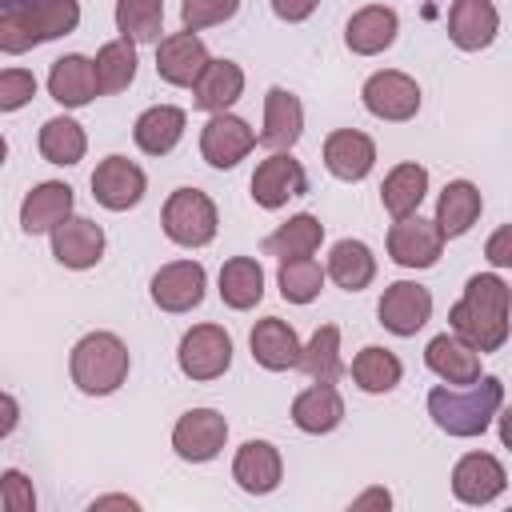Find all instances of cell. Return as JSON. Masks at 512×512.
I'll return each instance as SVG.
<instances>
[{
  "instance_id": "obj_1",
  "label": "cell",
  "mask_w": 512,
  "mask_h": 512,
  "mask_svg": "<svg viewBox=\"0 0 512 512\" xmlns=\"http://www.w3.org/2000/svg\"><path fill=\"white\" fill-rule=\"evenodd\" d=\"M508 304H512L508 284L496 272H476L468 276L464 296L452 304L448 324L464 344H472L484 356L508 340Z\"/></svg>"
},
{
  "instance_id": "obj_2",
  "label": "cell",
  "mask_w": 512,
  "mask_h": 512,
  "mask_svg": "<svg viewBox=\"0 0 512 512\" xmlns=\"http://www.w3.org/2000/svg\"><path fill=\"white\" fill-rule=\"evenodd\" d=\"M504 404V384L496 376H480L472 384H440L428 392V416L448 436H480Z\"/></svg>"
},
{
  "instance_id": "obj_3",
  "label": "cell",
  "mask_w": 512,
  "mask_h": 512,
  "mask_svg": "<svg viewBox=\"0 0 512 512\" xmlns=\"http://www.w3.org/2000/svg\"><path fill=\"white\" fill-rule=\"evenodd\" d=\"M80 24L76 0H36L20 8H0V52L16 56L56 36H68Z\"/></svg>"
},
{
  "instance_id": "obj_4",
  "label": "cell",
  "mask_w": 512,
  "mask_h": 512,
  "mask_svg": "<svg viewBox=\"0 0 512 512\" xmlns=\"http://www.w3.org/2000/svg\"><path fill=\"white\" fill-rule=\"evenodd\" d=\"M72 384L88 396H108L128 380V348L112 332H88L72 348Z\"/></svg>"
},
{
  "instance_id": "obj_5",
  "label": "cell",
  "mask_w": 512,
  "mask_h": 512,
  "mask_svg": "<svg viewBox=\"0 0 512 512\" xmlns=\"http://www.w3.org/2000/svg\"><path fill=\"white\" fill-rule=\"evenodd\" d=\"M160 220H164L168 240L180 244V248H204V244H212L216 224H220L212 196L200 192V188H176L164 200V216Z\"/></svg>"
},
{
  "instance_id": "obj_6",
  "label": "cell",
  "mask_w": 512,
  "mask_h": 512,
  "mask_svg": "<svg viewBox=\"0 0 512 512\" xmlns=\"http://www.w3.org/2000/svg\"><path fill=\"white\" fill-rule=\"evenodd\" d=\"M176 360L188 380H216L232 364V336L220 324H196L184 332Z\"/></svg>"
},
{
  "instance_id": "obj_7",
  "label": "cell",
  "mask_w": 512,
  "mask_h": 512,
  "mask_svg": "<svg viewBox=\"0 0 512 512\" xmlns=\"http://www.w3.org/2000/svg\"><path fill=\"white\" fill-rule=\"evenodd\" d=\"M444 232L436 220H424L420 212L412 216H400L392 228H388V256L400 264V268H432L444 252Z\"/></svg>"
},
{
  "instance_id": "obj_8",
  "label": "cell",
  "mask_w": 512,
  "mask_h": 512,
  "mask_svg": "<svg viewBox=\"0 0 512 512\" xmlns=\"http://www.w3.org/2000/svg\"><path fill=\"white\" fill-rule=\"evenodd\" d=\"M360 96H364V108H368L376 120L400 124V120H412V116L420 112V84H416L408 72H396V68L368 76Z\"/></svg>"
},
{
  "instance_id": "obj_9",
  "label": "cell",
  "mask_w": 512,
  "mask_h": 512,
  "mask_svg": "<svg viewBox=\"0 0 512 512\" xmlns=\"http://www.w3.org/2000/svg\"><path fill=\"white\" fill-rule=\"evenodd\" d=\"M380 324L392 336H416L432 320V292L416 280H396L380 296Z\"/></svg>"
},
{
  "instance_id": "obj_10",
  "label": "cell",
  "mask_w": 512,
  "mask_h": 512,
  "mask_svg": "<svg viewBox=\"0 0 512 512\" xmlns=\"http://www.w3.org/2000/svg\"><path fill=\"white\" fill-rule=\"evenodd\" d=\"M228 440V420L216 412V408H192L176 420L172 428V448L180 460H192V464H204L212 460Z\"/></svg>"
},
{
  "instance_id": "obj_11",
  "label": "cell",
  "mask_w": 512,
  "mask_h": 512,
  "mask_svg": "<svg viewBox=\"0 0 512 512\" xmlns=\"http://www.w3.org/2000/svg\"><path fill=\"white\" fill-rule=\"evenodd\" d=\"M208 68V48L196 32H172L156 44V76L176 88H192Z\"/></svg>"
},
{
  "instance_id": "obj_12",
  "label": "cell",
  "mask_w": 512,
  "mask_h": 512,
  "mask_svg": "<svg viewBox=\"0 0 512 512\" xmlns=\"http://www.w3.org/2000/svg\"><path fill=\"white\" fill-rule=\"evenodd\" d=\"M304 192H308V176L300 160H292V152H272L252 172V200L260 208H284L292 196H304Z\"/></svg>"
},
{
  "instance_id": "obj_13",
  "label": "cell",
  "mask_w": 512,
  "mask_h": 512,
  "mask_svg": "<svg viewBox=\"0 0 512 512\" xmlns=\"http://www.w3.org/2000/svg\"><path fill=\"white\" fill-rule=\"evenodd\" d=\"M252 148H256V132L232 112H212V120L200 132V152L212 168H236Z\"/></svg>"
},
{
  "instance_id": "obj_14",
  "label": "cell",
  "mask_w": 512,
  "mask_h": 512,
  "mask_svg": "<svg viewBox=\"0 0 512 512\" xmlns=\"http://www.w3.org/2000/svg\"><path fill=\"white\" fill-rule=\"evenodd\" d=\"M144 188H148V180H144V172H140L128 156H108V160H100L96 172H92V196H96L104 208H112V212L136 208V204L144 200Z\"/></svg>"
},
{
  "instance_id": "obj_15",
  "label": "cell",
  "mask_w": 512,
  "mask_h": 512,
  "mask_svg": "<svg viewBox=\"0 0 512 512\" xmlns=\"http://www.w3.org/2000/svg\"><path fill=\"white\" fill-rule=\"evenodd\" d=\"M204 264L200 260H172L152 276V300L164 312H192L204 300Z\"/></svg>"
},
{
  "instance_id": "obj_16",
  "label": "cell",
  "mask_w": 512,
  "mask_h": 512,
  "mask_svg": "<svg viewBox=\"0 0 512 512\" xmlns=\"http://www.w3.org/2000/svg\"><path fill=\"white\" fill-rule=\"evenodd\" d=\"M504 484H508L504 464L488 452H468L452 468V492L460 504H492L504 492Z\"/></svg>"
},
{
  "instance_id": "obj_17",
  "label": "cell",
  "mask_w": 512,
  "mask_h": 512,
  "mask_svg": "<svg viewBox=\"0 0 512 512\" xmlns=\"http://www.w3.org/2000/svg\"><path fill=\"white\" fill-rule=\"evenodd\" d=\"M52 256L64 268H92L104 256V228L84 216H68L60 228H52Z\"/></svg>"
},
{
  "instance_id": "obj_18",
  "label": "cell",
  "mask_w": 512,
  "mask_h": 512,
  "mask_svg": "<svg viewBox=\"0 0 512 512\" xmlns=\"http://www.w3.org/2000/svg\"><path fill=\"white\" fill-rule=\"evenodd\" d=\"M324 164L336 180H348V184L364 180L376 164V144H372V136H364L356 128H336L324 140Z\"/></svg>"
},
{
  "instance_id": "obj_19",
  "label": "cell",
  "mask_w": 512,
  "mask_h": 512,
  "mask_svg": "<svg viewBox=\"0 0 512 512\" xmlns=\"http://www.w3.org/2000/svg\"><path fill=\"white\" fill-rule=\"evenodd\" d=\"M304 132V104L288 92V88H268L264 96V128H260V144L272 152H288Z\"/></svg>"
},
{
  "instance_id": "obj_20",
  "label": "cell",
  "mask_w": 512,
  "mask_h": 512,
  "mask_svg": "<svg viewBox=\"0 0 512 512\" xmlns=\"http://www.w3.org/2000/svg\"><path fill=\"white\" fill-rule=\"evenodd\" d=\"M72 204H76V196H72L68 184L44 180V184H36V188L24 196V204H20V228H24L28 236L52 232V228H60V224L72 216Z\"/></svg>"
},
{
  "instance_id": "obj_21",
  "label": "cell",
  "mask_w": 512,
  "mask_h": 512,
  "mask_svg": "<svg viewBox=\"0 0 512 512\" xmlns=\"http://www.w3.org/2000/svg\"><path fill=\"white\" fill-rule=\"evenodd\" d=\"M248 344H252V360L264 364L268 372L296 368V364H300V352H304L300 340H296V328H292L288 320H280V316H264V320H256Z\"/></svg>"
},
{
  "instance_id": "obj_22",
  "label": "cell",
  "mask_w": 512,
  "mask_h": 512,
  "mask_svg": "<svg viewBox=\"0 0 512 512\" xmlns=\"http://www.w3.org/2000/svg\"><path fill=\"white\" fill-rule=\"evenodd\" d=\"M280 476H284V460H280L276 444H268V440H248V444H240V452H236V460H232V480H236L244 492L268 496V492L280 484Z\"/></svg>"
},
{
  "instance_id": "obj_23",
  "label": "cell",
  "mask_w": 512,
  "mask_h": 512,
  "mask_svg": "<svg viewBox=\"0 0 512 512\" xmlns=\"http://www.w3.org/2000/svg\"><path fill=\"white\" fill-rule=\"evenodd\" d=\"M496 28H500V16H496L492 0H452L448 36H452L456 48L480 52V48H488L496 40Z\"/></svg>"
},
{
  "instance_id": "obj_24",
  "label": "cell",
  "mask_w": 512,
  "mask_h": 512,
  "mask_svg": "<svg viewBox=\"0 0 512 512\" xmlns=\"http://www.w3.org/2000/svg\"><path fill=\"white\" fill-rule=\"evenodd\" d=\"M48 92H52V100L64 104V108H84V104H92V96L100 92L96 64H92L88 56H80V52L60 56V60L52 64V72H48Z\"/></svg>"
},
{
  "instance_id": "obj_25",
  "label": "cell",
  "mask_w": 512,
  "mask_h": 512,
  "mask_svg": "<svg viewBox=\"0 0 512 512\" xmlns=\"http://www.w3.org/2000/svg\"><path fill=\"white\" fill-rule=\"evenodd\" d=\"M184 124H188L184 108H176V104H152V108H144V112L136 116L132 140H136V148L148 152V156H168V152L180 144Z\"/></svg>"
},
{
  "instance_id": "obj_26",
  "label": "cell",
  "mask_w": 512,
  "mask_h": 512,
  "mask_svg": "<svg viewBox=\"0 0 512 512\" xmlns=\"http://www.w3.org/2000/svg\"><path fill=\"white\" fill-rule=\"evenodd\" d=\"M424 360H428V368L444 384H472V380H480V352L472 344H464L456 332L432 336L428 348H424Z\"/></svg>"
},
{
  "instance_id": "obj_27",
  "label": "cell",
  "mask_w": 512,
  "mask_h": 512,
  "mask_svg": "<svg viewBox=\"0 0 512 512\" xmlns=\"http://www.w3.org/2000/svg\"><path fill=\"white\" fill-rule=\"evenodd\" d=\"M344 420V396L336 392V384H316L304 388L296 400H292V424L308 436H324L332 428H340Z\"/></svg>"
},
{
  "instance_id": "obj_28",
  "label": "cell",
  "mask_w": 512,
  "mask_h": 512,
  "mask_svg": "<svg viewBox=\"0 0 512 512\" xmlns=\"http://www.w3.org/2000/svg\"><path fill=\"white\" fill-rule=\"evenodd\" d=\"M244 96V68L236 60H208L204 76L192 84V104L204 112H228Z\"/></svg>"
},
{
  "instance_id": "obj_29",
  "label": "cell",
  "mask_w": 512,
  "mask_h": 512,
  "mask_svg": "<svg viewBox=\"0 0 512 512\" xmlns=\"http://www.w3.org/2000/svg\"><path fill=\"white\" fill-rule=\"evenodd\" d=\"M396 32H400L396 12L384 8V4H368V8H360V12L348 20L344 44H348L356 56H376V52H384V48L396 40Z\"/></svg>"
},
{
  "instance_id": "obj_30",
  "label": "cell",
  "mask_w": 512,
  "mask_h": 512,
  "mask_svg": "<svg viewBox=\"0 0 512 512\" xmlns=\"http://www.w3.org/2000/svg\"><path fill=\"white\" fill-rule=\"evenodd\" d=\"M424 192H428V168L416 164V160H404V164H396V168L384 176L380 200H384V212H388L392 220H400V216H412V212L420 208Z\"/></svg>"
},
{
  "instance_id": "obj_31",
  "label": "cell",
  "mask_w": 512,
  "mask_h": 512,
  "mask_svg": "<svg viewBox=\"0 0 512 512\" xmlns=\"http://www.w3.org/2000/svg\"><path fill=\"white\" fill-rule=\"evenodd\" d=\"M480 208H484V200H480V188L472 184V180H452L444 192H440V200H436V224H440V232L452 240V236H464L476 220H480Z\"/></svg>"
},
{
  "instance_id": "obj_32",
  "label": "cell",
  "mask_w": 512,
  "mask_h": 512,
  "mask_svg": "<svg viewBox=\"0 0 512 512\" xmlns=\"http://www.w3.org/2000/svg\"><path fill=\"white\" fill-rule=\"evenodd\" d=\"M264 296V268L252 256H232L220 268V300L236 312L256 308Z\"/></svg>"
},
{
  "instance_id": "obj_33",
  "label": "cell",
  "mask_w": 512,
  "mask_h": 512,
  "mask_svg": "<svg viewBox=\"0 0 512 512\" xmlns=\"http://www.w3.org/2000/svg\"><path fill=\"white\" fill-rule=\"evenodd\" d=\"M328 276L344 288V292H360L372 284L376 276V256L364 240H336L328 252Z\"/></svg>"
},
{
  "instance_id": "obj_34",
  "label": "cell",
  "mask_w": 512,
  "mask_h": 512,
  "mask_svg": "<svg viewBox=\"0 0 512 512\" xmlns=\"http://www.w3.org/2000/svg\"><path fill=\"white\" fill-rule=\"evenodd\" d=\"M296 368H304V376L316 380V384H336V380L344 376V360H340V328H336V324H320V328L312 332V340L304 344Z\"/></svg>"
},
{
  "instance_id": "obj_35",
  "label": "cell",
  "mask_w": 512,
  "mask_h": 512,
  "mask_svg": "<svg viewBox=\"0 0 512 512\" xmlns=\"http://www.w3.org/2000/svg\"><path fill=\"white\" fill-rule=\"evenodd\" d=\"M324 240V224L312 216V212H300L292 220H284L268 240H264V252L268 256H280V260H292V256H312Z\"/></svg>"
},
{
  "instance_id": "obj_36",
  "label": "cell",
  "mask_w": 512,
  "mask_h": 512,
  "mask_svg": "<svg viewBox=\"0 0 512 512\" xmlns=\"http://www.w3.org/2000/svg\"><path fill=\"white\" fill-rule=\"evenodd\" d=\"M116 28L132 44H160L164 0H116Z\"/></svg>"
},
{
  "instance_id": "obj_37",
  "label": "cell",
  "mask_w": 512,
  "mask_h": 512,
  "mask_svg": "<svg viewBox=\"0 0 512 512\" xmlns=\"http://www.w3.org/2000/svg\"><path fill=\"white\" fill-rule=\"evenodd\" d=\"M400 376H404V368H400L396 352H388V348H380V344L360 348L356 360H352V380H356L364 392H372V396L392 392V388L400 384Z\"/></svg>"
},
{
  "instance_id": "obj_38",
  "label": "cell",
  "mask_w": 512,
  "mask_h": 512,
  "mask_svg": "<svg viewBox=\"0 0 512 512\" xmlns=\"http://www.w3.org/2000/svg\"><path fill=\"white\" fill-rule=\"evenodd\" d=\"M40 152L48 164H80L88 152V136L72 116H52L40 128Z\"/></svg>"
},
{
  "instance_id": "obj_39",
  "label": "cell",
  "mask_w": 512,
  "mask_h": 512,
  "mask_svg": "<svg viewBox=\"0 0 512 512\" xmlns=\"http://www.w3.org/2000/svg\"><path fill=\"white\" fill-rule=\"evenodd\" d=\"M96 80H100V92H124L132 80H136V44L132 40H108L100 52H96Z\"/></svg>"
},
{
  "instance_id": "obj_40",
  "label": "cell",
  "mask_w": 512,
  "mask_h": 512,
  "mask_svg": "<svg viewBox=\"0 0 512 512\" xmlns=\"http://www.w3.org/2000/svg\"><path fill=\"white\" fill-rule=\"evenodd\" d=\"M324 276H328V268H320L312 256H292V260H280L276 284H280V296L288 304H308L320 296Z\"/></svg>"
},
{
  "instance_id": "obj_41",
  "label": "cell",
  "mask_w": 512,
  "mask_h": 512,
  "mask_svg": "<svg viewBox=\"0 0 512 512\" xmlns=\"http://www.w3.org/2000/svg\"><path fill=\"white\" fill-rule=\"evenodd\" d=\"M236 8H240V0H184L180 4V24H184V32H200V28L232 20Z\"/></svg>"
},
{
  "instance_id": "obj_42",
  "label": "cell",
  "mask_w": 512,
  "mask_h": 512,
  "mask_svg": "<svg viewBox=\"0 0 512 512\" xmlns=\"http://www.w3.org/2000/svg\"><path fill=\"white\" fill-rule=\"evenodd\" d=\"M36 96V76L24 68H4L0 72V112H16Z\"/></svg>"
},
{
  "instance_id": "obj_43",
  "label": "cell",
  "mask_w": 512,
  "mask_h": 512,
  "mask_svg": "<svg viewBox=\"0 0 512 512\" xmlns=\"http://www.w3.org/2000/svg\"><path fill=\"white\" fill-rule=\"evenodd\" d=\"M0 504L8 512H32L36 508V492H32V480H24V472L8 468L4 480H0Z\"/></svg>"
},
{
  "instance_id": "obj_44",
  "label": "cell",
  "mask_w": 512,
  "mask_h": 512,
  "mask_svg": "<svg viewBox=\"0 0 512 512\" xmlns=\"http://www.w3.org/2000/svg\"><path fill=\"white\" fill-rule=\"evenodd\" d=\"M484 256H488L492 268H512V224H504V228H496V232L488 236Z\"/></svg>"
},
{
  "instance_id": "obj_45",
  "label": "cell",
  "mask_w": 512,
  "mask_h": 512,
  "mask_svg": "<svg viewBox=\"0 0 512 512\" xmlns=\"http://www.w3.org/2000/svg\"><path fill=\"white\" fill-rule=\"evenodd\" d=\"M316 4L320 0H272V12L280 20H288V24H300V20H308L316 12Z\"/></svg>"
},
{
  "instance_id": "obj_46",
  "label": "cell",
  "mask_w": 512,
  "mask_h": 512,
  "mask_svg": "<svg viewBox=\"0 0 512 512\" xmlns=\"http://www.w3.org/2000/svg\"><path fill=\"white\" fill-rule=\"evenodd\" d=\"M388 504H392V496L384 488H372V492H364V496L352 500V508H388Z\"/></svg>"
},
{
  "instance_id": "obj_47",
  "label": "cell",
  "mask_w": 512,
  "mask_h": 512,
  "mask_svg": "<svg viewBox=\"0 0 512 512\" xmlns=\"http://www.w3.org/2000/svg\"><path fill=\"white\" fill-rule=\"evenodd\" d=\"M496 420H500V440H504V448L512 452V404H508V408H504Z\"/></svg>"
},
{
  "instance_id": "obj_48",
  "label": "cell",
  "mask_w": 512,
  "mask_h": 512,
  "mask_svg": "<svg viewBox=\"0 0 512 512\" xmlns=\"http://www.w3.org/2000/svg\"><path fill=\"white\" fill-rule=\"evenodd\" d=\"M12 428H16V400H12V396H8V392H4V428H0V432H4V436H8V432H12Z\"/></svg>"
},
{
  "instance_id": "obj_49",
  "label": "cell",
  "mask_w": 512,
  "mask_h": 512,
  "mask_svg": "<svg viewBox=\"0 0 512 512\" xmlns=\"http://www.w3.org/2000/svg\"><path fill=\"white\" fill-rule=\"evenodd\" d=\"M108 504H128V508H136V500H128V496H100V500H92V508H108Z\"/></svg>"
},
{
  "instance_id": "obj_50",
  "label": "cell",
  "mask_w": 512,
  "mask_h": 512,
  "mask_svg": "<svg viewBox=\"0 0 512 512\" xmlns=\"http://www.w3.org/2000/svg\"><path fill=\"white\" fill-rule=\"evenodd\" d=\"M20 4H36V0H0V8H20Z\"/></svg>"
},
{
  "instance_id": "obj_51",
  "label": "cell",
  "mask_w": 512,
  "mask_h": 512,
  "mask_svg": "<svg viewBox=\"0 0 512 512\" xmlns=\"http://www.w3.org/2000/svg\"><path fill=\"white\" fill-rule=\"evenodd\" d=\"M508 292H512V284H508Z\"/></svg>"
}]
</instances>
